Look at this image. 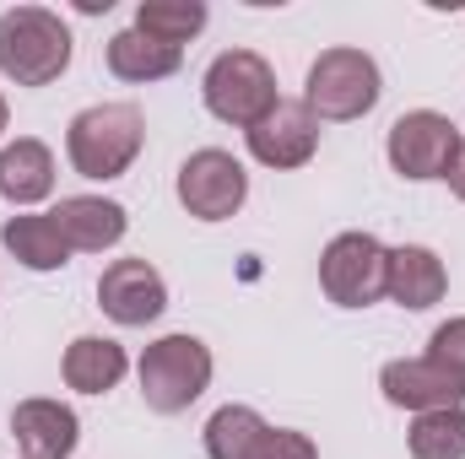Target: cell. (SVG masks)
I'll return each mask as SVG.
<instances>
[{
  "instance_id": "cell-13",
  "label": "cell",
  "mask_w": 465,
  "mask_h": 459,
  "mask_svg": "<svg viewBox=\"0 0 465 459\" xmlns=\"http://www.w3.org/2000/svg\"><path fill=\"white\" fill-rule=\"evenodd\" d=\"M49 217H54L60 238L71 243V254H104L130 232V211L104 195H65Z\"/></svg>"
},
{
  "instance_id": "cell-4",
  "label": "cell",
  "mask_w": 465,
  "mask_h": 459,
  "mask_svg": "<svg viewBox=\"0 0 465 459\" xmlns=\"http://www.w3.org/2000/svg\"><path fill=\"white\" fill-rule=\"evenodd\" d=\"M384 98V76L373 65V54L362 49H325L314 65H309V82H303V103L320 124H347L379 109Z\"/></svg>"
},
{
  "instance_id": "cell-25",
  "label": "cell",
  "mask_w": 465,
  "mask_h": 459,
  "mask_svg": "<svg viewBox=\"0 0 465 459\" xmlns=\"http://www.w3.org/2000/svg\"><path fill=\"white\" fill-rule=\"evenodd\" d=\"M5 119H11V109H5V93H0V130H5Z\"/></svg>"
},
{
  "instance_id": "cell-23",
  "label": "cell",
  "mask_w": 465,
  "mask_h": 459,
  "mask_svg": "<svg viewBox=\"0 0 465 459\" xmlns=\"http://www.w3.org/2000/svg\"><path fill=\"white\" fill-rule=\"evenodd\" d=\"M428 356H439V362H450L455 373H465V319H444V325L433 330V341H428Z\"/></svg>"
},
{
  "instance_id": "cell-16",
  "label": "cell",
  "mask_w": 465,
  "mask_h": 459,
  "mask_svg": "<svg viewBox=\"0 0 465 459\" xmlns=\"http://www.w3.org/2000/svg\"><path fill=\"white\" fill-rule=\"evenodd\" d=\"M60 373H65V384H71L76 395H109L119 378L130 373V356H124V346L109 341V336H76V341L65 346Z\"/></svg>"
},
{
  "instance_id": "cell-14",
  "label": "cell",
  "mask_w": 465,
  "mask_h": 459,
  "mask_svg": "<svg viewBox=\"0 0 465 459\" xmlns=\"http://www.w3.org/2000/svg\"><path fill=\"white\" fill-rule=\"evenodd\" d=\"M444 292H450V270H444V259L433 249H422V243L390 249V265H384V298L390 303L422 314V308L444 303Z\"/></svg>"
},
{
  "instance_id": "cell-20",
  "label": "cell",
  "mask_w": 465,
  "mask_h": 459,
  "mask_svg": "<svg viewBox=\"0 0 465 459\" xmlns=\"http://www.w3.org/2000/svg\"><path fill=\"white\" fill-rule=\"evenodd\" d=\"M265 427H271V422H265L254 405H223V411L206 422V454L212 459H254Z\"/></svg>"
},
{
  "instance_id": "cell-12",
  "label": "cell",
  "mask_w": 465,
  "mask_h": 459,
  "mask_svg": "<svg viewBox=\"0 0 465 459\" xmlns=\"http://www.w3.org/2000/svg\"><path fill=\"white\" fill-rule=\"evenodd\" d=\"M11 438H16L22 459H71L82 444V422L65 400L33 395L11 411Z\"/></svg>"
},
{
  "instance_id": "cell-2",
  "label": "cell",
  "mask_w": 465,
  "mask_h": 459,
  "mask_svg": "<svg viewBox=\"0 0 465 459\" xmlns=\"http://www.w3.org/2000/svg\"><path fill=\"white\" fill-rule=\"evenodd\" d=\"M146 146V119L135 103H93L71 119L65 130V157L82 179L109 184L119 173H130V162Z\"/></svg>"
},
{
  "instance_id": "cell-19",
  "label": "cell",
  "mask_w": 465,
  "mask_h": 459,
  "mask_svg": "<svg viewBox=\"0 0 465 459\" xmlns=\"http://www.w3.org/2000/svg\"><path fill=\"white\" fill-rule=\"evenodd\" d=\"M206 16H212L206 0H141L135 5V27L157 44H173V49H184L206 27Z\"/></svg>"
},
{
  "instance_id": "cell-5",
  "label": "cell",
  "mask_w": 465,
  "mask_h": 459,
  "mask_svg": "<svg viewBox=\"0 0 465 459\" xmlns=\"http://www.w3.org/2000/svg\"><path fill=\"white\" fill-rule=\"evenodd\" d=\"M201 98H206V109L223 124H238V130H254L260 119L282 103L271 60L254 54V49H223L206 65V76H201Z\"/></svg>"
},
{
  "instance_id": "cell-8",
  "label": "cell",
  "mask_w": 465,
  "mask_h": 459,
  "mask_svg": "<svg viewBox=\"0 0 465 459\" xmlns=\"http://www.w3.org/2000/svg\"><path fill=\"white\" fill-rule=\"evenodd\" d=\"M249 200V173L243 162L223 151V146H201L184 157L179 168V206L195 217V222H228L243 211Z\"/></svg>"
},
{
  "instance_id": "cell-6",
  "label": "cell",
  "mask_w": 465,
  "mask_h": 459,
  "mask_svg": "<svg viewBox=\"0 0 465 459\" xmlns=\"http://www.w3.org/2000/svg\"><path fill=\"white\" fill-rule=\"evenodd\" d=\"M460 124L439 109H411L390 124V141H384V157L401 179L411 184H428V179H450L455 168V151H460Z\"/></svg>"
},
{
  "instance_id": "cell-7",
  "label": "cell",
  "mask_w": 465,
  "mask_h": 459,
  "mask_svg": "<svg viewBox=\"0 0 465 459\" xmlns=\"http://www.w3.org/2000/svg\"><path fill=\"white\" fill-rule=\"evenodd\" d=\"M390 249L373 232H336L320 254V287L336 308H373L384 298Z\"/></svg>"
},
{
  "instance_id": "cell-9",
  "label": "cell",
  "mask_w": 465,
  "mask_h": 459,
  "mask_svg": "<svg viewBox=\"0 0 465 459\" xmlns=\"http://www.w3.org/2000/svg\"><path fill=\"white\" fill-rule=\"evenodd\" d=\"M379 389H384L390 405H401V411H411V416L465 405V373H455L450 362H439V356H428V351H422V356H395V362H384Z\"/></svg>"
},
{
  "instance_id": "cell-18",
  "label": "cell",
  "mask_w": 465,
  "mask_h": 459,
  "mask_svg": "<svg viewBox=\"0 0 465 459\" xmlns=\"http://www.w3.org/2000/svg\"><path fill=\"white\" fill-rule=\"evenodd\" d=\"M0 243H5L11 259L27 265V270H60V265H71V243L60 238V228H54L49 211H44V217H11V222L0 228Z\"/></svg>"
},
{
  "instance_id": "cell-24",
  "label": "cell",
  "mask_w": 465,
  "mask_h": 459,
  "mask_svg": "<svg viewBox=\"0 0 465 459\" xmlns=\"http://www.w3.org/2000/svg\"><path fill=\"white\" fill-rule=\"evenodd\" d=\"M450 190H455V200H465V141L455 151V168H450Z\"/></svg>"
},
{
  "instance_id": "cell-1",
  "label": "cell",
  "mask_w": 465,
  "mask_h": 459,
  "mask_svg": "<svg viewBox=\"0 0 465 459\" xmlns=\"http://www.w3.org/2000/svg\"><path fill=\"white\" fill-rule=\"evenodd\" d=\"M71 27L49 5H11L0 16V76L16 87H49L71 71Z\"/></svg>"
},
{
  "instance_id": "cell-3",
  "label": "cell",
  "mask_w": 465,
  "mask_h": 459,
  "mask_svg": "<svg viewBox=\"0 0 465 459\" xmlns=\"http://www.w3.org/2000/svg\"><path fill=\"white\" fill-rule=\"evenodd\" d=\"M212 346L201 336H163L141 351V400L157 416H179L190 411L206 389H212Z\"/></svg>"
},
{
  "instance_id": "cell-21",
  "label": "cell",
  "mask_w": 465,
  "mask_h": 459,
  "mask_svg": "<svg viewBox=\"0 0 465 459\" xmlns=\"http://www.w3.org/2000/svg\"><path fill=\"white\" fill-rule=\"evenodd\" d=\"M411 459H465V405L455 411H422L406 433Z\"/></svg>"
},
{
  "instance_id": "cell-10",
  "label": "cell",
  "mask_w": 465,
  "mask_h": 459,
  "mask_svg": "<svg viewBox=\"0 0 465 459\" xmlns=\"http://www.w3.org/2000/svg\"><path fill=\"white\" fill-rule=\"evenodd\" d=\"M98 303H104V314H109L114 325L135 330V325L163 319V308H168V281H163V270L146 265V259H114V265L98 276Z\"/></svg>"
},
{
  "instance_id": "cell-11",
  "label": "cell",
  "mask_w": 465,
  "mask_h": 459,
  "mask_svg": "<svg viewBox=\"0 0 465 459\" xmlns=\"http://www.w3.org/2000/svg\"><path fill=\"white\" fill-rule=\"evenodd\" d=\"M243 141H249V157L260 168H303L320 151V119L309 114V103L282 98L254 130H243Z\"/></svg>"
},
{
  "instance_id": "cell-15",
  "label": "cell",
  "mask_w": 465,
  "mask_h": 459,
  "mask_svg": "<svg viewBox=\"0 0 465 459\" xmlns=\"http://www.w3.org/2000/svg\"><path fill=\"white\" fill-rule=\"evenodd\" d=\"M0 195L11 206H38L54 195V151L38 135H16L0 146Z\"/></svg>"
},
{
  "instance_id": "cell-17",
  "label": "cell",
  "mask_w": 465,
  "mask_h": 459,
  "mask_svg": "<svg viewBox=\"0 0 465 459\" xmlns=\"http://www.w3.org/2000/svg\"><path fill=\"white\" fill-rule=\"evenodd\" d=\"M184 65V49H173V44H157V38H146L141 27H124L109 38V71H114L119 82H163V76H173Z\"/></svg>"
},
{
  "instance_id": "cell-22",
  "label": "cell",
  "mask_w": 465,
  "mask_h": 459,
  "mask_svg": "<svg viewBox=\"0 0 465 459\" xmlns=\"http://www.w3.org/2000/svg\"><path fill=\"white\" fill-rule=\"evenodd\" d=\"M254 459H320V449H314V438L298 433V427H265Z\"/></svg>"
}]
</instances>
